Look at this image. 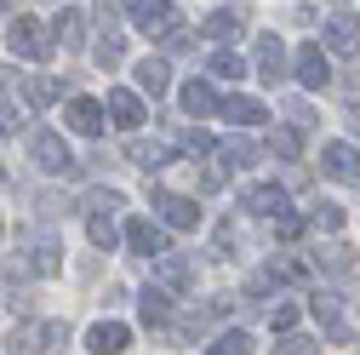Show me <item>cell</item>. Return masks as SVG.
Listing matches in <instances>:
<instances>
[{
  "mask_svg": "<svg viewBox=\"0 0 360 355\" xmlns=\"http://www.w3.org/2000/svg\"><path fill=\"white\" fill-rule=\"evenodd\" d=\"M23 98H29L34 109H46V104L58 98V80H46V75H29V80H23Z\"/></svg>",
  "mask_w": 360,
  "mask_h": 355,
  "instance_id": "cell-22",
  "label": "cell"
},
{
  "mask_svg": "<svg viewBox=\"0 0 360 355\" xmlns=\"http://www.w3.org/2000/svg\"><path fill=\"white\" fill-rule=\"evenodd\" d=\"M109 120L131 132V126L143 120V98H138V92H109Z\"/></svg>",
  "mask_w": 360,
  "mask_h": 355,
  "instance_id": "cell-16",
  "label": "cell"
},
{
  "mask_svg": "<svg viewBox=\"0 0 360 355\" xmlns=\"http://www.w3.org/2000/svg\"><path fill=\"white\" fill-rule=\"evenodd\" d=\"M343 126H349L354 138H360V104H354V109H343Z\"/></svg>",
  "mask_w": 360,
  "mask_h": 355,
  "instance_id": "cell-41",
  "label": "cell"
},
{
  "mask_svg": "<svg viewBox=\"0 0 360 355\" xmlns=\"http://www.w3.org/2000/svg\"><path fill=\"white\" fill-rule=\"evenodd\" d=\"M86 235H92V247H115V212H92V224H86Z\"/></svg>",
  "mask_w": 360,
  "mask_h": 355,
  "instance_id": "cell-24",
  "label": "cell"
},
{
  "mask_svg": "<svg viewBox=\"0 0 360 355\" xmlns=\"http://www.w3.org/2000/svg\"><path fill=\"white\" fill-rule=\"evenodd\" d=\"M103 120H109V115H103V104H92V98H75V104H69V126L86 132V138H103Z\"/></svg>",
  "mask_w": 360,
  "mask_h": 355,
  "instance_id": "cell-14",
  "label": "cell"
},
{
  "mask_svg": "<svg viewBox=\"0 0 360 355\" xmlns=\"http://www.w3.org/2000/svg\"><path fill=\"white\" fill-rule=\"evenodd\" d=\"M321 172L338 178V184H360V149L354 144H326L321 149Z\"/></svg>",
  "mask_w": 360,
  "mask_h": 355,
  "instance_id": "cell-4",
  "label": "cell"
},
{
  "mask_svg": "<svg viewBox=\"0 0 360 355\" xmlns=\"http://www.w3.org/2000/svg\"><path fill=\"white\" fill-rule=\"evenodd\" d=\"M126 247L138 252V258H160L166 252V230L149 224V218H131V224H126Z\"/></svg>",
  "mask_w": 360,
  "mask_h": 355,
  "instance_id": "cell-7",
  "label": "cell"
},
{
  "mask_svg": "<svg viewBox=\"0 0 360 355\" xmlns=\"http://www.w3.org/2000/svg\"><path fill=\"white\" fill-rule=\"evenodd\" d=\"M126 18L138 23L143 35H166V29L177 23V12H172V0H126Z\"/></svg>",
  "mask_w": 360,
  "mask_h": 355,
  "instance_id": "cell-3",
  "label": "cell"
},
{
  "mask_svg": "<svg viewBox=\"0 0 360 355\" xmlns=\"http://www.w3.org/2000/svg\"><path fill=\"white\" fill-rule=\"evenodd\" d=\"M297 126H269V155H281V161H292L297 155Z\"/></svg>",
  "mask_w": 360,
  "mask_h": 355,
  "instance_id": "cell-20",
  "label": "cell"
},
{
  "mask_svg": "<svg viewBox=\"0 0 360 355\" xmlns=\"http://www.w3.org/2000/svg\"><path fill=\"white\" fill-rule=\"evenodd\" d=\"M155 263H160V281H166V287H189V275H195L189 263H184V258H172V252H160Z\"/></svg>",
  "mask_w": 360,
  "mask_h": 355,
  "instance_id": "cell-23",
  "label": "cell"
},
{
  "mask_svg": "<svg viewBox=\"0 0 360 355\" xmlns=\"http://www.w3.org/2000/svg\"><path fill=\"white\" fill-rule=\"evenodd\" d=\"M269 321H275L281 332H286V327H297V304H292V298H286V304H275V309H269Z\"/></svg>",
  "mask_w": 360,
  "mask_h": 355,
  "instance_id": "cell-38",
  "label": "cell"
},
{
  "mask_svg": "<svg viewBox=\"0 0 360 355\" xmlns=\"http://www.w3.org/2000/svg\"><path fill=\"white\" fill-rule=\"evenodd\" d=\"M0 189H6V166H0Z\"/></svg>",
  "mask_w": 360,
  "mask_h": 355,
  "instance_id": "cell-42",
  "label": "cell"
},
{
  "mask_svg": "<svg viewBox=\"0 0 360 355\" xmlns=\"http://www.w3.org/2000/svg\"><path fill=\"white\" fill-rule=\"evenodd\" d=\"M18 270L52 275V270H58V241H52V235H23V263H18Z\"/></svg>",
  "mask_w": 360,
  "mask_h": 355,
  "instance_id": "cell-6",
  "label": "cell"
},
{
  "mask_svg": "<svg viewBox=\"0 0 360 355\" xmlns=\"http://www.w3.org/2000/svg\"><path fill=\"white\" fill-rule=\"evenodd\" d=\"M138 86H143L149 98H160L166 86H172V75H166V63H160V58H143V63H138Z\"/></svg>",
  "mask_w": 360,
  "mask_h": 355,
  "instance_id": "cell-17",
  "label": "cell"
},
{
  "mask_svg": "<svg viewBox=\"0 0 360 355\" xmlns=\"http://www.w3.org/2000/svg\"><path fill=\"white\" fill-rule=\"evenodd\" d=\"M223 184H229V166H223V161H212V166L200 172V195H217Z\"/></svg>",
  "mask_w": 360,
  "mask_h": 355,
  "instance_id": "cell-30",
  "label": "cell"
},
{
  "mask_svg": "<svg viewBox=\"0 0 360 355\" xmlns=\"http://www.w3.org/2000/svg\"><path fill=\"white\" fill-rule=\"evenodd\" d=\"M223 120H235V126H269V109L257 98H229V104H217Z\"/></svg>",
  "mask_w": 360,
  "mask_h": 355,
  "instance_id": "cell-15",
  "label": "cell"
},
{
  "mask_svg": "<svg viewBox=\"0 0 360 355\" xmlns=\"http://www.w3.org/2000/svg\"><path fill=\"white\" fill-rule=\"evenodd\" d=\"M155 206H160V224H172V230H195L200 224V206L184 201V195H155Z\"/></svg>",
  "mask_w": 360,
  "mask_h": 355,
  "instance_id": "cell-10",
  "label": "cell"
},
{
  "mask_svg": "<svg viewBox=\"0 0 360 355\" xmlns=\"http://www.w3.org/2000/svg\"><path fill=\"white\" fill-rule=\"evenodd\" d=\"M252 69H257L269 86H286V52H281V40H275V35H263V40H257V63H252Z\"/></svg>",
  "mask_w": 360,
  "mask_h": 355,
  "instance_id": "cell-9",
  "label": "cell"
},
{
  "mask_svg": "<svg viewBox=\"0 0 360 355\" xmlns=\"http://www.w3.org/2000/svg\"><path fill=\"white\" fill-rule=\"evenodd\" d=\"M314 349H321V338H309V332H281V355H314Z\"/></svg>",
  "mask_w": 360,
  "mask_h": 355,
  "instance_id": "cell-28",
  "label": "cell"
},
{
  "mask_svg": "<svg viewBox=\"0 0 360 355\" xmlns=\"http://www.w3.org/2000/svg\"><path fill=\"white\" fill-rule=\"evenodd\" d=\"M314 316H321V321H338V316H343V298H338V292H321V298H314Z\"/></svg>",
  "mask_w": 360,
  "mask_h": 355,
  "instance_id": "cell-35",
  "label": "cell"
},
{
  "mask_svg": "<svg viewBox=\"0 0 360 355\" xmlns=\"http://www.w3.org/2000/svg\"><path fill=\"white\" fill-rule=\"evenodd\" d=\"M269 224H275V235H281V241L303 235V218H297V212H275V218H269Z\"/></svg>",
  "mask_w": 360,
  "mask_h": 355,
  "instance_id": "cell-32",
  "label": "cell"
},
{
  "mask_svg": "<svg viewBox=\"0 0 360 355\" xmlns=\"http://www.w3.org/2000/svg\"><path fill=\"white\" fill-rule=\"evenodd\" d=\"M292 75L309 86V92L332 86V69H326V52H321V46H303V52H297V63H292Z\"/></svg>",
  "mask_w": 360,
  "mask_h": 355,
  "instance_id": "cell-8",
  "label": "cell"
},
{
  "mask_svg": "<svg viewBox=\"0 0 360 355\" xmlns=\"http://www.w3.org/2000/svg\"><path fill=\"white\" fill-rule=\"evenodd\" d=\"M177 149H189V155H206V149H212V138H206L200 126H195V132H177Z\"/></svg>",
  "mask_w": 360,
  "mask_h": 355,
  "instance_id": "cell-34",
  "label": "cell"
},
{
  "mask_svg": "<svg viewBox=\"0 0 360 355\" xmlns=\"http://www.w3.org/2000/svg\"><path fill=\"white\" fill-rule=\"evenodd\" d=\"M184 109H189V115H212V109H217V92H212L206 80H189V86H184Z\"/></svg>",
  "mask_w": 360,
  "mask_h": 355,
  "instance_id": "cell-18",
  "label": "cell"
},
{
  "mask_svg": "<svg viewBox=\"0 0 360 355\" xmlns=\"http://www.w3.org/2000/svg\"><path fill=\"white\" fill-rule=\"evenodd\" d=\"M6 40H12L18 58H52V52H58V35L40 23V18H12V23H6Z\"/></svg>",
  "mask_w": 360,
  "mask_h": 355,
  "instance_id": "cell-1",
  "label": "cell"
},
{
  "mask_svg": "<svg viewBox=\"0 0 360 355\" xmlns=\"http://www.w3.org/2000/svg\"><path fill=\"white\" fill-rule=\"evenodd\" d=\"M326 46H332L338 58H354V52H360V18H354V12H332V18H326Z\"/></svg>",
  "mask_w": 360,
  "mask_h": 355,
  "instance_id": "cell-5",
  "label": "cell"
},
{
  "mask_svg": "<svg viewBox=\"0 0 360 355\" xmlns=\"http://www.w3.org/2000/svg\"><path fill=\"white\" fill-rule=\"evenodd\" d=\"M240 206L257 212V218H275V212L286 206V189H281V184H252V189L240 195Z\"/></svg>",
  "mask_w": 360,
  "mask_h": 355,
  "instance_id": "cell-11",
  "label": "cell"
},
{
  "mask_svg": "<svg viewBox=\"0 0 360 355\" xmlns=\"http://www.w3.org/2000/svg\"><path fill=\"white\" fill-rule=\"evenodd\" d=\"M206 349H217V355H240V349H252V338H246V332H223V338L206 344Z\"/></svg>",
  "mask_w": 360,
  "mask_h": 355,
  "instance_id": "cell-33",
  "label": "cell"
},
{
  "mask_svg": "<svg viewBox=\"0 0 360 355\" xmlns=\"http://www.w3.org/2000/svg\"><path fill=\"white\" fill-rule=\"evenodd\" d=\"M126 344H131V332L120 321H98L92 332H86V349H98V355H120Z\"/></svg>",
  "mask_w": 360,
  "mask_h": 355,
  "instance_id": "cell-13",
  "label": "cell"
},
{
  "mask_svg": "<svg viewBox=\"0 0 360 355\" xmlns=\"http://www.w3.org/2000/svg\"><path fill=\"white\" fill-rule=\"evenodd\" d=\"M58 344H63V321H40V327L12 332V349H58Z\"/></svg>",
  "mask_w": 360,
  "mask_h": 355,
  "instance_id": "cell-12",
  "label": "cell"
},
{
  "mask_svg": "<svg viewBox=\"0 0 360 355\" xmlns=\"http://www.w3.org/2000/svg\"><path fill=\"white\" fill-rule=\"evenodd\" d=\"M29 155H34V166H40V172H63V178L75 172L69 144L58 138V132H46V126H34V132H29Z\"/></svg>",
  "mask_w": 360,
  "mask_h": 355,
  "instance_id": "cell-2",
  "label": "cell"
},
{
  "mask_svg": "<svg viewBox=\"0 0 360 355\" xmlns=\"http://www.w3.org/2000/svg\"><path fill=\"white\" fill-rule=\"evenodd\" d=\"M217 161H223V166L235 172V166H252V161H257V149H252V144H240V138H229V144L217 149Z\"/></svg>",
  "mask_w": 360,
  "mask_h": 355,
  "instance_id": "cell-26",
  "label": "cell"
},
{
  "mask_svg": "<svg viewBox=\"0 0 360 355\" xmlns=\"http://www.w3.org/2000/svg\"><path fill=\"white\" fill-rule=\"evenodd\" d=\"M212 75H217V80H240V75H246V63H240L235 52H217V58H212Z\"/></svg>",
  "mask_w": 360,
  "mask_h": 355,
  "instance_id": "cell-29",
  "label": "cell"
},
{
  "mask_svg": "<svg viewBox=\"0 0 360 355\" xmlns=\"http://www.w3.org/2000/svg\"><path fill=\"white\" fill-rule=\"evenodd\" d=\"M275 275H286V281H309V263H303V258H275Z\"/></svg>",
  "mask_w": 360,
  "mask_h": 355,
  "instance_id": "cell-36",
  "label": "cell"
},
{
  "mask_svg": "<svg viewBox=\"0 0 360 355\" xmlns=\"http://www.w3.org/2000/svg\"><path fill=\"white\" fill-rule=\"evenodd\" d=\"M86 206H92V212H120V195H115V189H92Z\"/></svg>",
  "mask_w": 360,
  "mask_h": 355,
  "instance_id": "cell-37",
  "label": "cell"
},
{
  "mask_svg": "<svg viewBox=\"0 0 360 355\" xmlns=\"http://www.w3.org/2000/svg\"><path fill=\"white\" fill-rule=\"evenodd\" d=\"M131 166L160 172V166H166V144H131Z\"/></svg>",
  "mask_w": 360,
  "mask_h": 355,
  "instance_id": "cell-25",
  "label": "cell"
},
{
  "mask_svg": "<svg viewBox=\"0 0 360 355\" xmlns=\"http://www.w3.org/2000/svg\"><path fill=\"white\" fill-rule=\"evenodd\" d=\"M314 230H321V235H338V230H343V206H321V212H314Z\"/></svg>",
  "mask_w": 360,
  "mask_h": 355,
  "instance_id": "cell-31",
  "label": "cell"
},
{
  "mask_svg": "<svg viewBox=\"0 0 360 355\" xmlns=\"http://www.w3.org/2000/svg\"><path fill=\"white\" fill-rule=\"evenodd\" d=\"M286 115H292V126H297V132H309V126H314V109H309V104H286Z\"/></svg>",
  "mask_w": 360,
  "mask_h": 355,
  "instance_id": "cell-39",
  "label": "cell"
},
{
  "mask_svg": "<svg viewBox=\"0 0 360 355\" xmlns=\"http://www.w3.org/2000/svg\"><path fill=\"white\" fill-rule=\"evenodd\" d=\"M80 23H86L80 12H58V29H52V35L63 40V46H80V40H86V29H80Z\"/></svg>",
  "mask_w": 360,
  "mask_h": 355,
  "instance_id": "cell-27",
  "label": "cell"
},
{
  "mask_svg": "<svg viewBox=\"0 0 360 355\" xmlns=\"http://www.w3.org/2000/svg\"><path fill=\"white\" fill-rule=\"evenodd\" d=\"M138 309H143V321H155V327H160V321H172V298H166L160 287H149V292L138 298Z\"/></svg>",
  "mask_w": 360,
  "mask_h": 355,
  "instance_id": "cell-19",
  "label": "cell"
},
{
  "mask_svg": "<svg viewBox=\"0 0 360 355\" xmlns=\"http://www.w3.org/2000/svg\"><path fill=\"white\" fill-rule=\"evenodd\" d=\"M18 126H23V115H18V109H0V132H18Z\"/></svg>",
  "mask_w": 360,
  "mask_h": 355,
  "instance_id": "cell-40",
  "label": "cell"
},
{
  "mask_svg": "<svg viewBox=\"0 0 360 355\" xmlns=\"http://www.w3.org/2000/svg\"><path fill=\"white\" fill-rule=\"evenodd\" d=\"M206 35H212V40H223V46H229V40L240 35V12H212V18H206Z\"/></svg>",
  "mask_w": 360,
  "mask_h": 355,
  "instance_id": "cell-21",
  "label": "cell"
}]
</instances>
